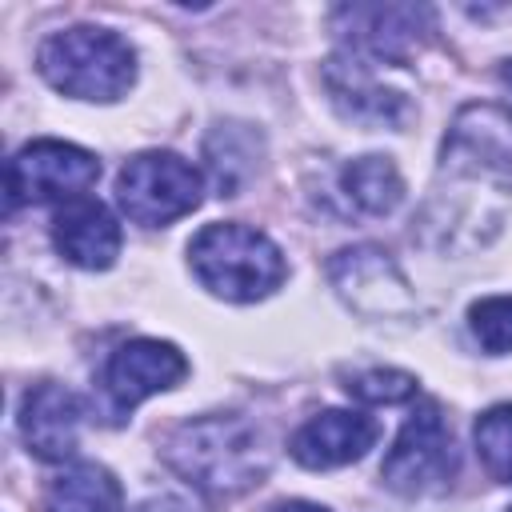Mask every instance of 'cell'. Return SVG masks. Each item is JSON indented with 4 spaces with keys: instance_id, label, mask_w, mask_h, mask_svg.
<instances>
[{
    "instance_id": "6da1fadb",
    "label": "cell",
    "mask_w": 512,
    "mask_h": 512,
    "mask_svg": "<svg viewBox=\"0 0 512 512\" xmlns=\"http://www.w3.org/2000/svg\"><path fill=\"white\" fill-rule=\"evenodd\" d=\"M164 464L208 496H240L268 472L260 432L244 416H200L180 424L164 448Z\"/></svg>"
},
{
    "instance_id": "7a4b0ae2",
    "label": "cell",
    "mask_w": 512,
    "mask_h": 512,
    "mask_svg": "<svg viewBox=\"0 0 512 512\" xmlns=\"http://www.w3.org/2000/svg\"><path fill=\"white\" fill-rule=\"evenodd\" d=\"M188 260H192L196 280L212 296L232 300V304L264 300L288 276L284 252L264 232H256L248 224H208V228H200L188 244Z\"/></svg>"
},
{
    "instance_id": "3957f363",
    "label": "cell",
    "mask_w": 512,
    "mask_h": 512,
    "mask_svg": "<svg viewBox=\"0 0 512 512\" xmlns=\"http://www.w3.org/2000/svg\"><path fill=\"white\" fill-rule=\"evenodd\" d=\"M40 76L76 100H120L136 80V52L108 28H64L52 32L36 52Z\"/></svg>"
},
{
    "instance_id": "277c9868",
    "label": "cell",
    "mask_w": 512,
    "mask_h": 512,
    "mask_svg": "<svg viewBox=\"0 0 512 512\" xmlns=\"http://www.w3.org/2000/svg\"><path fill=\"white\" fill-rule=\"evenodd\" d=\"M456 444H452V428L440 412L436 400H420L412 408V416L404 420L396 444L388 448L380 476L392 492L420 500V496H440L452 488L456 480Z\"/></svg>"
},
{
    "instance_id": "5b68a950",
    "label": "cell",
    "mask_w": 512,
    "mask_h": 512,
    "mask_svg": "<svg viewBox=\"0 0 512 512\" xmlns=\"http://www.w3.org/2000/svg\"><path fill=\"white\" fill-rule=\"evenodd\" d=\"M204 180L200 172L176 152H140L120 168L116 204L128 220L160 228L188 216L200 204Z\"/></svg>"
},
{
    "instance_id": "8992f818",
    "label": "cell",
    "mask_w": 512,
    "mask_h": 512,
    "mask_svg": "<svg viewBox=\"0 0 512 512\" xmlns=\"http://www.w3.org/2000/svg\"><path fill=\"white\" fill-rule=\"evenodd\" d=\"M100 180V160L68 140H32L8 160V208L80 200Z\"/></svg>"
},
{
    "instance_id": "52a82bcc",
    "label": "cell",
    "mask_w": 512,
    "mask_h": 512,
    "mask_svg": "<svg viewBox=\"0 0 512 512\" xmlns=\"http://www.w3.org/2000/svg\"><path fill=\"white\" fill-rule=\"evenodd\" d=\"M328 280L364 316H396V312L416 308L404 272L388 260V252H380L372 244L336 252L328 260Z\"/></svg>"
},
{
    "instance_id": "ba28073f",
    "label": "cell",
    "mask_w": 512,
    "mask_h": 512,
    "mask_svg": "<svg viewBox=\"0 0 512 512\" xmlns=\"http://www.w3.org/2000/svg\"><path fill=\"white\" fill-rule=\"evenodd\" d=\"M188 376V360L168 340H128L104 364V392L116 412H132L140 400L176 388Z\"/></svg>"
},
{
    "instance_id": "9c48e42d",
    "label": "cell",
    "mask_w": 512,
    "mask_h": 512,
    "mask_svg": "<svg viewBox=\"0 0 512 512\" xmlns=\"http://www.w3.org/2000/svg\"><path fill=\"white\" fill-rule=\"evenodd\" d=\"M380 436V424L364 412H344V408H328V412H316L308 416L292 440H288V452L296 464L320 472V468H340V464H352L360 460Z\"/></svg>"
},
{
    "instance_id": "30bf717a",
    "label": "cell",
    "mask_w": 512,
    "mask_h": 512,
    "mask_svg": "<svg viewBox=\"0 0 512 512\" xmlns=\"http://www.w3.org/2000/svg\"><path fill=\"white\" fill-rule=\"evenodd\" d=\"M80 416H84V404L72 388L56 380L28 388L24 408H20V432H24L28 452L40 460H68L76 452Z\"/></svg>"
},
{
    "instance_id": "8fae6325",
    "label": "cell",
    "mask_w": 512,
    "mask_h": 512,
    "mask_svg": "<svg viewBox=\"0 0 512 512\" xmlns=\"http://www.w3.org/2000/svg\"><path fill=\"white\" fill-rule=\"evenodd\" d=\"M52 240L60 248V256L76 268H88V272H100V268H112L116 256H120V224L116 216L100 204V200H68L56 220H52Z\"/></svg>"
},
{
    "instance_id": "7c38bea8",
    "label": "cell",
    "mask_w": 512,
    "mask_h": 512,
    "mask_svg": "<svg viewBox=\"0 0 512 512\" xmlns=\"http://www.w3.org/2000/svg\"><path fill=\"white\" fill-rule=\"evenodd\" d=\"M336 20L348 24V40L352 48L368 52V56H384V60H400L408 48L420 44L424 24L432 20L428 8H412V4H356V8H336Z\"/></svg>"
},
{
    "instance_id": "4fadbf2b",
    "label": "cell",
    "mask_w": 512,
    "mask_h": 512,
    "mask_svg": "<svg viewBox=\"0 0 512 512\" xmlns=\"http://www.w3.org/2000/svg\"><path fill=\"white\" fill-rule=\"evenodd\" d=\"M324 80H328V92L332 100L344 108V116L360 120V124H396L404 116V100L380 84L368 80V68L364 60H328L324 68Z\"/></svg>"
},
{
    "instance_id": "5bb4252c",
    "label": "cell",
    "mask_w": 512,
    "mask_h": 512,
    "mask_svg": "<svg viewBox=\"0 0 512 512\" xmlns=\"http://www.w3.org/2000/svg\"><path fill=\"white\" fill-rule=\"evenodd\" d=\"M120 504L124 488L100 464H72L44 492V512H120Z\"/></svg>"
},
{
    "instance_id": "9a60e30c",
    "label": "cell",
    "mask_w": 512,
    "mask_h": 512,
    "mask_svg": "<svg viewBox=\"0 0 512 512\" xmlns=\"http://www.w3.org/2000/svg\"><path fill=\"white\" fill-rule=\"evenodd\" d=\"M344 196L352 208H360L364 216H388L400 196H404V180L396 172V164L388 156H360L344 168L340 176Z\"/></svg>"
},
{
    "instance_id": "2e32d148",
    "label": "cell",
    "mask_w": 512,
    "mask_h": 512,
    "mask_svg": "<svg viewBox=\"0 0 512 512\" xmlns=\"http://www.w3.org/2000/svg\"><path fill=\"white\" fill-rule=\"evenodd\" d=\"M472 440H476V456H480L484 472L500 484H512V404L488 408L476 420Z\"/></svg>"
},
{
    "instance_id": "e0dca14e",
    "label": "cell",
    "mask_w": 512,
    "mask_h": 512,
    "mask_svg": "<svg viewBox=\"0 0 512 512\" xmlns=\"http://www.w3.org/2000/svg\"><path fill=\"white\" fill-rule=\"evenodd\" d=\"M344 392L364 404H400L416 396V376L400 368H364L344 376Z\"/></svg>"
},
{
    "instance_id": "ac0fdd59",
    "label": "cell",
    "mask_w": 512,
    "mask_h": 512,
    "mask_svg": "<svg viewBox=\"0 0 512 512\" xmlns=\"http://www.w3.org/2000/svg\"><path fill=\"white\" fill-rule=\"evenodd\" d=\"M472 332L484 352H512V296H488L468 308Z\"/></svg>"
},
{
    "instance_id": "d6986e66",
    "label": "cell",
    "mask_w": 512,
    "mask_h": 512,
    "mask_svg": "<svg viewBox=\"0 0 512 512\" xmlns=\"http://www.w3.org/2000/svg\"><path fill=\"white\" fill-rule=\"evenodd\" d=\"M272 512H328V508H320V504H308V500H284V504H276Z\"/></svg>"
},
{
    "instance_id": "ffe728a7",
    "label": "cell",
    "mask_w": 512,
    "mask_h": 512,
    "mask_svg": "<svg viewBox=\"0 0 512 512\" xmlns=\"http://www.w3.org/2000/svg\"><path fill=\"white\" fill-rule=\"evenodd\" d=\"M504 84H508V88H512V60H508V64H504Z\"/></svg>"
}]
</instances>
